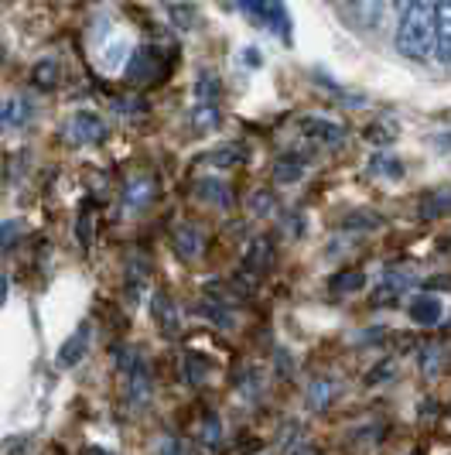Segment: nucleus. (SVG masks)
<instances>
[{
  "mask_svg": "<svg viewBox=\"0 0 451 455\" xmlns=\"http://www.w3.org/2000/svg\"><path fill=\"white\" fill-rule=\"evenodd\" d=\"M397 52L410 62L434 55V0H407L397 21Z\"/></svg>",
  "mask_w": 451,
  "mask_h": 455,
  "instance_id": "obj_1",
  "label": "nucleus"
},
{
  "mask_svg": "<svg viewBox=\"0 0 451 455\" xmlns=\"http://www.w3.org/2000/svg\"><path fill=\"white\" fill-rule=\"evenodd\" d=\"M120 387H123V404L131 411H147L154 397V377L151 366L140 353H123L120 356Z\"/></svg>",
  "mask_w": 451,
  "mask_h": 455,
  "instance_id": "obj_2",
  "label": "nucleus"
},
{
  "mask_svg": "<svg viewBox=\"0 0 451 455\" xmlns=\"http://www.w3.org/2000/svg\"><path fill=\"white\" fill-rule=\"evenodd\" d=\"M240 11L257 24L271 28L273 35H281L284 42L291 38V21H288V11H284L281 0H240Z\"/></svg>",
  "mask_w": 451,
  "mask_h": 455,
  "instance_id": "obj_3",
  "label": "nucleus"
},
{
  "mask_svg": "<svg viewBox=\"0 0 451 455\" xmlns=\"http://www.w3.org/2000/svg\"><path fill=\"white\" fill-rule=\"evenodd\" d=\"M297 134L305 137L312 148H338L345 140V127L328 120V116H301L297 120Z\"/></svg>",
  "mask_w": 451,
  "mask_h": 455,
  "instance_id": "obj_4",
  "label": "nucleus"
},
{
  "mask_svg": "<svg viewBox=\"0 0 451 455\" xmlns=\"http://www.w3.org/2000/svg\"><path fill=\"white\" fill-rule=\"evenodd\" d=\"M103 137H107V124H103V116L92 114V110H79L68 120V140L79 144V148H92Z\"/></svg>",
  "mask_w": 451,
  "mask_h": 455,
  "instance_id": "obj_5",
  "label": "nucleus"
},
{
  "mask_svg": "<svg viewBox=\"0 0 451 455\" xmlns=\"http://www.w3.org/2000/svg\"><path fill=\"white\" fill-rule=\"evenodd\" d=\"M151 315H154V325L164 339H178L181 336V312L175 305V298L168 291H154L151 298Z\"/></svg>",
  "mask_w": 451,
  "mask_h": 455,
  "instance_id": "obj_6",
  "label": "nucleus"
},
{
  "mask_svg": "<svg viewBox=\"0 0 451 455\" xmlns=\"http://www.w3.org/2000/svg\"><path fill=\"white\" fill-rule=\"evenodd\" d=\"M154 196H158V182H154L151 175H131V179L123 182L120 203H123L127 212H144L147 205L154 203Z\"/></svg>",
  "mask_w": 451,
  "mask_h": 455,
  "instance_id": "obj_7",
  "label": "nucleus"
},
{
  "mask_svg": "<svg viewBox=\"0 0 451 455\" xmlns=\"http://www.w3.org/2000/svg\"><path fill=\"white\" fill-rule=\"evenodd\" d=\"M171 251H175V257L185 260V264L199 260V257L205 253L202 229L195 227V223H181V227H175V233H171Z\"/></svg>",
  "mask_w": 451,
  "mask_h": 455,
  "instance_id": "obj_8",
  "label": "nucleus"
},
{
  "mask_svg": "<svg viewBox=\"0 0 451 455\" xmlns=\"http://www.w3.org/2000/svg\"><path fill=\"white\" fill-rule=\"evenodd\" d=\"M271 264H273L271 236H253L249 247L243 251V274H247V277H260V274L271 271Z\"/></svg>",
  "mask_w": 451,
  "mask_h": 455,
  "instance_id": "obj_9",
  "label": "nucleus"
},
{
  "mask_svg": "<svg viewBox=\"0 0 451 455\" xmlns=\"http://www.w3.org/2000/svg\"><path fill=\"white\" fill-rule=\"evenodd\" d=\"M345 14H349V21L356 24V28L373 31L376 24L384 21V0H349Z\"/></svg>",
  "mask_w": 451,
  "mask_h": 455,
  "instance_id": "obj_10",
  "label": "nucleus"
},
{
  "mask_svg": "<svg viewBox=\"0 0 451 455\" xmlns=\"http://www.w3.org/2000/svg\"><path fill=\"white\" fill-rule=\"evenodd\" d=\"M90 325H79L72 336L66 339V346L59 349V366H66V370H72V366L83 363V356L90 353Z\"/></svg>",
  "mask_w": 451,
  "mask_h": 455,
  "instance_id": "obj_11",
  "label": "nucleus"
},
{
  "mask_svg": "<svg viewBox=\"0 0 451 455\" xmlns=\"http://www.w3.org/2000/svg\"><path fill=\"white\" fill-rule=\"evenodd\" d=\"M407 312H410V319L417 322V325H438L441 315H445L441 301H438L434 295H414L410 298V305H407Z\"/></svg>",
  "mask_w": 451,
  "mask_h": 455,
  "instance_id": "obj_12",
  "label": "nucleus"
},
{
  "mask_svg": "<svg viewBox=\"0 0 451 455\" xmlns=\"http://www.w3.org/2000/svg\"><path fill=\"white\" fill-rule=\"evenodd\" d=\"M199 445L209 449V452H216L219 449V442H223V421H219V414L216 411H205L202 418H199Z\"/></svg>",
  "mask_w": 451,
  "mask_h": 455,
  "instance_id": "obj_13",
  "label": "nucleus"
},
{
  "mask_svg": "<svg viewBox=\"0 0 451 455\" xmlns=\"http://www.w3.org/2000/svg\"><path fill=\"white\" fill-rule=\"evenodd\" d=\"M181 370H185V380H188L192 387H202L205 380H209V373H212V363L205 360L202 353L188 349V353H185V360H181Z\"/></svg>",
  "mask_w": 451,
  "mask_h": 455,
  "instance_id": "obj_14",
  "label": "nucleus"
},
{
  "mask_svg": "<svg viewBox=\"0 0 451 455\" xmlns=\"http://www.w3.org/2000/svg\"><path fill=\"white\" fill-rule=\"evenodd\" d=\"M362 288H366V274L352 271V267H345V271H338L328 277V291H332V295H356Z\"/></svg>",
  "mask_w": 451,
  "mask_h": 455,
  "instance_id": "obj_15",
  "label": "nucleus"
},
{
  "mask_svg": "<svg viewBox=\"0 0 451 455\" xmlns=\"http://www.w3.org/2000/svg\"><path fill=\"white\" fill-rule=\"evenodd\" d=\"M305 179V158L297 155H284V158L273 161V182L281 185H294Z\"/></svg>",
  "mask_w": 451,
  "mask_h": 455,
  "instance_id": "obj_16",
  "label": "nucleus"
},
{
  "mask_svg": "<svg viewBox=\"0 0 451 455\" xmlns=\"http://www.w3.org/2000/svg\"><path fill=\"white\" fill-rule=\"evenodd\" d=\"M219 76L216 72H199L195 76V103H202V107H219Z\"/></svg>",
  "mask_w": 451,
  "mask_h": 455,
  "instance_id": "obj_17",
  "label": "nucleus"
},
{
  "mask_svg": "<svg viewBox=\"0 0 451 455\" xmlns=\"http://www.w3.org/2000/svg\"><path fill=\"white\" fill-rule=\"evenodd\" d=\"M205 161H209L212 168H236V164L247 161V148H243V144H219L216 151L205 155Z\"/></svg>",
  "mask_w": 451,
  "mask_h": 455,
  "instance_id": "obj_18",
  "label": "nucleus"
},
{
  "mask_svg": "<svg viewBox=\"0 0 451 455\" xmlns=\"http://www.w3.org/2000/svg\"><path fill=\"white\" fill-rule=\"evenodd\" d=\"M376 227H384V220L373 216V212H366V209H352V212H345L338 220V229H345V233H366V229H376Z\"/></svg>",
  "mask_w": 451,
  "mask_h": 455,
  "instance_id": "obj_19",
  "label": "nucleus"
},
{
  "mask_svg": "<svg viewBox=\"0 0 451 455\" xmlns=\"http://www.w3.org/2000/svg\"><path fill=\"white\" fill-rule=\"evenodd\" d=\"M332 397H336V380H328V377H318L315 384L308 387V408L312 411H325L332 404Z\"/></svg>",
  "mask_w": 451,
  "mask_h": 455,
  "instance_id": "obj_20",
  "label": "nucleus"
},
{
  "mask_svg": "<svg viewBox=\"0 0 451 455\" xmlns=\"http://www.w3.org/2000/svg\"><path fill=\"white\" fill-rule=\"evenodd\" d=\"M195 192L202 196L205 203H216L219 209H229V205H233V192L226 188V182H216V179H202Z\"/></svg>",
  "mask_w": 451,
  "mask_h": 455,
  "instance_id": "obj_21",
  "label": "nucleus"
},
{
  "mask_svg": "<svg viewBox=\"0 0 451 455\" xmlns=\"http://www.w3.org/2000/svg\"><path fill=\"white\" fill-rule=\"evenodd\" d=\"M59 79H62V76H59V62H55V59H42L38 66L31 68V83H35L38 90H55Z\"/></svg>",
  "mask_w": 451,
  "mask_h": 455,
  "instance_id": "obj_22",
  "label": "nucleus"
},
{
  "mask_svg": "<svg viewBox=\"0 0 451 455\" xmlns=\"http://www.w3.org/2000/svg\"><path fill=\"white\" fill-rule=\"evenodd\" d=\"M96 212H92L90 203H83V209H79V220H75V240H79V247L83 251H90L92 247V233H96Z\"/></svg>",
  "mask_w": 451,
  "mask_h": 455,
  "instance_id": "obj_23",
  "label": "nucleus"
},
{
  "mask_svg": "<svg viewBox=\"0 0 451 455\" xmlns=\"http://www.w3.org/2000/svg\"><path fill=\"white\" fill-rule=\"evenodd\" d=\"M192 127H195V134H209L216 124H219V107H202V103H195L192 107Z\"/></svg>",
  "mask_w": 451,
  "mask_h": 455,
  "instance_id": "obj_24",
  "label": "nucleus"
},
{
  "mask_svg": "<svg viewBox=\"0 0 451 455\" xmlns=\"http://www.w3.org/2000/svg\"><path fill=\"white\" fill-rule=\"evenodd\" d=\"M249 209H253V216H273L277 196H273L271 188H257V192L249 196Z\"/></svg>",
  "mask_w": 451,
  "mask_h": 455,
  "instance_id": "obj_25",
  "label": "nucleus"
},
{
  "mask_svg": "<svg viewBox=\"0 0 451 455\" xmlns=\"http://www.w3.org/2000/svg\"><path fill=\"white\" fill-rule=\"evenodd\" d=\"M178 28H199V11L195 7H185V4H175L171 11H168Z\"/></svg>",
  "mask_w": 451,
  "mask_h": 455,
  "instance_id": "obj_26",
  "label": "nucleus"
},
{
  "mask_svg": "<svg viewBox=\"0 0 451 455\" xmlns=\"http://www.w3.org/2000/svg\"><path fill=\"white\" fill-rule=\"evenodd\" d=\"M397 137V127L393 124H369L366 127V140H373V144H390Z\"/></svg>",
  "mask_w": 451,
  "mask_h": 455,
  "instance_id": "obj_27",
  "label": "nucleus"
},
{
  "mask_svg": "<svg viewBox=\"0 0 451 455\" xmlns=\"http://www.w3.org/2000/svg\"><path fill=\"white\" fill-rule=\"evenodd\" d=\"M369 168H373V172H380V175H390V179H397V175L404 172V168H400V161H393L390 155H376Z\"/></svg>",
  "mask_w": 451,
  "mask_h": 455,
  "instance_id": "obj_28",
  "label": "nucleus"
},
{
  "mask_svg": "<svg viewBox=\"0 0 451 455\" xmlns=\"http://www.w3.org/2000/svg\"><path fill=\"white\" fill-rule=\"evenodd\" d=\"M14 233H24V223H18V220H7L4 227H0V247L4 251H11L14 243H18V236Z\"/></svg>",
  "mask_w": 451,
  "mask_h": 455,
  "instance_id": "obj_29",
  "label": "nucleus"
},
{
  "mask_svg": "<svg viewBox=\"0 0 451 455\" xmlns=\"http://www.w3.org/2000/svg\"><path fill=\"white\" fill-rule=\"evenodd\" d=\"M158 455H188V449H185V442H178V438H164Z\"/></svg>",
  "mask_w": 451,
  "mask_h": 455,
  "instance_id": "obj_30",
  "label": "nucleus"
},
{
  "mask_svg": "<svg viewBox=\"0 0 451 455\" xmlns=\"http://www.w3.org/2000/svg\"><path fill=\"white\" fill-rule=\"evenodd\" d=\"M393 377V363L386 360V363H380L376 370H373V377H369V384H376V380H390Z\"/></svg>",
  "mask_w": 451,
  "mask_h": 455,
  "instance_id": "obj_31",
  "label": "nucleus"
},
{
  "mask_svg": "<svg viewBox=\"0 0 451 455\" xmlns=\"http://www.w3.org/2000/svg\"><path fill=\"white\" fill-rule=\"evenodd\" d=\"M431 144H434L438 151H451V134H438V137H431Z\"/></svg>",
  "mask_w": 451,
  "mask_h": 455,
  "instance_id": "obj_32",
  "label": "nucleus"
},
{
  "mask_svg": "<svg viewBox=\"0 0 451 455\" xmlns=\"http://www.w3.org/2000/svg\"><path fill=\"white\" fill-rule=\"evenodd\" d=\"M4 301H7V277L0 274V308H4Z\"/></svg>",
  "mask_w": 451,
  "mask_h": 455,
  "instance_id": "obj_33",
  "label": "nucleus"
},
{
  "mask_svg": "<svg viewBox=\"0 0 451 455\" xmlns=\"http://www.w3.org/2000/svg\"><path fill=\"white\" fill-rule=\"evenodd\" d=\"M414 455H421V452H414Z\"/></svg>",
  "mask_w": 451,
  "mask_h": 455,
  "instance_id": "obj_34",
  "label": "nucleus"
}]
</instances>
